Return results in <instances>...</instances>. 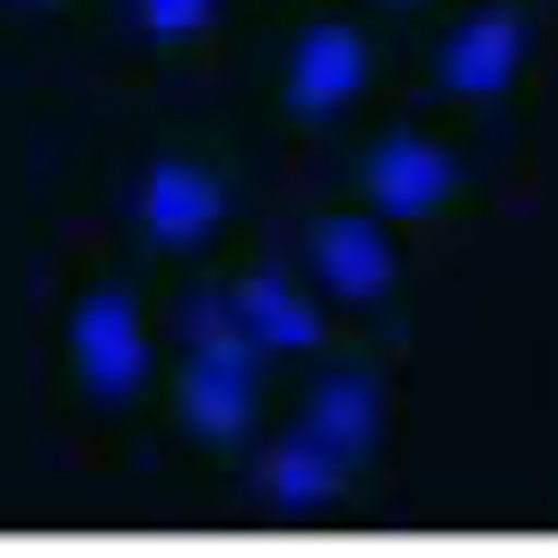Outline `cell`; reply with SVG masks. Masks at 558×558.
<instances>
[{
  "label": "cell",
  "instance_id": "ba28073f",
  "mask_svg": "<svg viewBox=\"0 0 558 558\" xmlns=\"http://www.w3.org/2000/svg\"><path fill=\"white\" fill-rule=\"evenodd\" d=\"M296 427H314L340 462H366V453H375V436H384V384H375L366 366H331V375H314V384H305Z\"/></svg>",
  "mask_w": 558,
  "mask_h": 558
},
{
  "label": "cell",
  "instance_id": "6da1fadb",
  "mask_svg": "<svg viewBox=\"0 0 558 558\" xmlns=\"http://www.w3.org/2000/svg\"><path fill=\"white\" fill-rule=\"evenodd\" d=\"M262 366L270 349L235 323V296L183 305V427L201 445H244L262 418Z\"/></svg>",
  "mask_w": 558,
  "mask_h": 558
},
{
  "label": "cell",
  "instance_id": "52a82bcc",
  "mask_svg": "<svg viewBox=\"0 0 558 558\" xmlns=\"http://www.w3.org/2000/svg\"><path fill=\"white\" fill-rule=\"evenodd\" d=\"M523 52H532V17H523L514 0H488V9H471V17L436 44V78H445V96L488 105V96H506V87L523 78Z\"/></svg>",
  "mask_w": 558,
  "mask_h": 558
},
{
  "label": "cell",
  "instance_id": "8fae6325",
  "mask_svg": "<svg viewBox=\"0 0 558 558\" xmlns=\"http://www.w3.org/2000/svg\"><path fill=\"white\" fill-rule=\"evenodd\" d=\"M131 26L148 44H192V35L218 26V0H131Z\"/></svg>",
  "mask_w": 558,
  "mask_h": 558
},
{
  "label": "cell",
  "instance_id": "9c48e42d",
  "mask_svg": "<svg viewBox=\"0 0 558 558\" xmlns=\"http://www.w3.org/2000/svg\"><path fill=\"white\" fill-rule=\"evenodd\" d=\"M340 480H349V462H340L314 427H288V436L262 445V462H253V488H262L270 514H323V506L340 497Z\"/></svg>",
  "mask_w": 558,
  "mask_h": 558
},
{
  "label": "cell",
  "instance_id": "30bf717a",
  "mask_svg": "<svg viewBox=\"0 0 558 558\" xmlns=\"http://www.w3.org/2000/svg\"><path fill=\"white\" fill-rule=\"evenodd\" d=\"M227 296H235V323H244L270 357H305V349H323V305H314L296 279H279V270H244Z\"/></svg>",
  "mask_w": 558,
  "mask_h": 558
},
{
  "label": "cell",
  "instance_id": "3957f363",
  "mask_svg": "<svg viewBox=\"0 0 558 558\" xmlns=\"http://www.w3.org/2000/svg\"><path fill=\"white\" fill-rule=\"evenodd\" d=\"M453 183H462V157L436 140V131H410V122H392L384 140H366V157H357V192H366V209H384V218H436L445 201H453Z\"/></svg>",
  "mask_w": 558,
  "mask_h": 558
},
{
  "label": "cell",
  "instance_id": "277c9868",
  "mask_svg": "<svg viewBox=\"0 0 558 558\" xmlns=\"http://www.w3.org/2000/svg\"><path fill=\"white\" fill-rule=\"evenodd\" d=\"M131 227L157 253H201L227 227V183L201 157H148L140 183H131Z\"/></svg>",
  "mask_w": 558,
  "mask_h": 558
},
{
  "label": "cell",
  "instance_id": "7c38bea8",
  "mask_svg": "<svg viewBox=\"0 0 558 558\" xmlns=\"http://www.w3.org/2000/svg\"><path fill=\"white\" fill-rule=\"evenodd\" d=\"M384 9H410V0H384Z\"/></svg>",
  "mask_w": 558,
  "mask_h": 558
},
{
  "label": "cell",
  "instance_id": "7a4b0ae2",
  "mask_svg": "<svg viewBox=\"0 0 558 558\" xmlns=\"http://www.w3.org/2000/svg\"><path fill=\"white\" fill-rule=\"evenodd\" d=\"M70 375H78V392L105 401V410H122V401L148 392L157 349H148V314H140V296H131L122 279H96V288L70 305Z\"/></svg>",
  "mask_w": 558,
  "mask_h": 558
},
{
  "label": "cell",
  "instance_id": "5b68a950",
  "mask_svg": "<svg viewBox=\"0 0 558 558\" xmlns=\"http://www.w3.org/2000/svg\"><path fill=\"white\" fill-rule=\"evenodd\" d=\"M366 70H375L366 35H357L349 17H314V26L288 44V70H279V105H288L296 122H331V113H349V105L366 96Z\"/></svg>",
  "mask_w": 558,
  "mask_h": 558
},
{
  "label": "cell",
  "instance_id": "8992f818",
  "mask_svg": "<svg viewBox=\"0 0 558 558\" xmlns=\"http://www.w3.org/2000/svg\"><path fill=\"white\" fill-rule=\"evenodd\" d=\"M305 279L331 296V305H384L401 262H392V235H384V209H331L314 218L305 235Z\"/></svg>",
  "mask_w": 558,
  "mask_h": 558
}]
</instances>
